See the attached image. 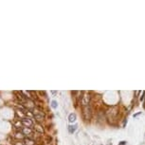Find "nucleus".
Masks as SVG:
<instances>
[{"instance_id": "1", "label": "nucleus", "mask_w": 145, "mask_h": 145, "mask_svg": "<svg viewBox=\"0 0 145 145\" xmlns=\"http://www.w3.org/2000/svg\"><path fill=\"white\" fill-rule=\"evenodd\" d=\"M33 116L34 118H35V120H37V121H43L44 120H45V115H44L43 112L41 111H38V110H35V111L33 112Z\"/></svg>"}, {"instance_id": "2", "label": "nucleus", "mask_w": 145, "mask_h": 145, "mask_svg": "<svg viewBox=\"0 0 145 145\" xmlns=\"http://www.w3.org/2000/svg\"><path fill=\"white\" fill-rule=\"evenodd\" d=\"M21 122L24 125V127H30L31 128L33 125V121L31 118H23V119H21Z\"/></svg>"}, {"instance_id": "3", "label": "nucleus", "mask_w": 145, "mask_h": 145, "mask_svg": "<svg viewBox=\"0 0 145 145\" xmlns=\"http://www.w3.org/2000/svg\"><path fill=\"white\" fill-rule=\"evenodd\" d=\"M89 102H90V96L89 94H87V93H83V97H82V105L83 106H87V105L89 104Z\"/></svg>"}, {"instance_id": "4", "label": "nucleus", "mask_w": 145, "mask_h": 145, "mask_svg": "<svg viewBox=\"0 0 145 145\" xmlns=\"http://www.w3.org/2000/svg\"><path fill=\"white\" fill-rule=\"evenodd\" d=\"M83 117L85 120H90V118H91V110H90L89 106L87 105V106H83Z\"/></svg>"}, {"instance_id": "5", "label": "nucleus", "mask_w": 145, "mask_h": 145, "mask_svg": "<svg viewBox=\"0 0 145 145\" xmlns=\"http://www.w3.org/2000/svg\"><path fill=\"white\" fill-rule=\"evenodd\" d=\"M21 132L24 134V136H27V137H30L32 134V130L30 128V127H23L21 129Z\"/></svg>"}, {"instance_id": "6", "label": "nucleus", "mask_w": 145, "mask_h": 145, "mask_svg": "<svg viewBox=\"0 0 145 145\" xmlns=\"http://www.w3.org/2000/svg\"><path fill=\"white\" fill-rule=\"evenodd\" d=\"M23 143H24L25 145H35V141H34L33 139H30V138H26V139H24Z\"/></svg>"}, {"instance_id": "7", "label": "nucleus", "mask_w": 145, "mask_h": 145, "mask_svg": "<svg viewBox=\"0 0 145 145\" xmlns=\"http://www.w3.org/2000/svg\"><path fill=\"white\" fill-rule=\"evenodd\" d=\"M76 119H77V116H76L75 113H71V114L69 115V117H68L69 122H74L75 120H76Z\"/></svg>"}, {"instance_id": "8", "label": "nucleus", "mask_w": 145, "mask_h": 145, "mask_svg": "<svg viewBox=\"0 0 145 145\" xmlns=\"http://www.w3.org/2000/svg\"><path fill=\"white\" fill-rule=\"evenodd\" d=\"M76 129H77V125H69L68 126V131L70 134H73L76 131Z\"/></svg>"}, {"instance_id": "9", "label": "nucleus", "mask_w": 145, "mask_h": 145, "mask_svg": "<svg viewBox=\"0 0 145 145\" xmlns=\"http://www.w3.org/2000/svg\"><path fill=\"white\" fill-rule=\"evenodd\" d=\"M15 135H16L15 136L16 139H23V138H24V134L22 132H17Z\"/></svg>"}, {"instance_id": "10", "label": "nucleus", "mask_w": 145, "mask_h": 145, "mask_svg": "<svg viewBox=\"0 0 145 145\" xmlns=\"http://www.w3.org/2000/svg\"><path fill=\"white\" fill-rule=\"evenodd\" d=\"M40 127H41L40 125H36V126L34 125V128H35V129L38 130V131H39L40 133H43L44 132V129H43V128H40Z\"/></svg>"}, {"instance_id": "11", "label": "nucleus", "mask_w": 145, "mask_h": 145, "mask_svg": "<svg viewBox=\"0 0 145 145\" xmlns=\"http://www.w3.org/2000/svg\"><path fill=\"white\" fill-rule=\"evenodd\" d=\"M51 106H52V108H57V106H58L57 102H56V101H52V102H51Z\"/></svg>"}, {"instance_id": "12", "label": "nucleus", "mask_w": 145, "mask_h": 145, "mask_svg": "<svg viewBox=\"0 0 145 145\" xmlns=\"http://www.w3.org/2000/svg\"><path fill=\"white\" fill-rule=\"evenodd\" d=\"M15 145H25V144H24L23 142H16Z\"/></svg>"}, {"instance_id": "13", "label": "nucleus", "mask_w": 145, "mask_h": 145, "mask_svg": "<svg viewBox=\"0 0 145 145\" xmlns=\"http://www.w3.org/2000/svg\"><path fill=\"white\" fill-rule=\"evenodd\" d=\"M126 144V141H120V143L119 145H125Z\"/></svg>"}, {"instance_id": "14", "label": "nucleus", "mask_w": 145, "mask_h": 145, "mask_svg": "<svg viewBox=\"0 0 145 145\" xmlns=\"http://www.w3.org/2000/svg\"><path fill=\"white\" fill-rule=\"evenodd\" d=\"M140 114H141V112H139V113H137V114L134 115V117L136 118V117H138V116H139V115H140Z\"/></svg>"}, {"instance_id": "15", "label": "nucleus", "mask_w": 145, "mask_h": 145, "mask_svg": "<svg viewBox=\"0 0 145 145\" xmlns=\"http://www.w3.org/2000/svg\"><path fill=\"white\" fill-rule=\"evenodd\" d=\"M51 93H52L53 95H55L56 93H57V91H51Z\"/></svg>"}]
</instances>
